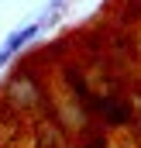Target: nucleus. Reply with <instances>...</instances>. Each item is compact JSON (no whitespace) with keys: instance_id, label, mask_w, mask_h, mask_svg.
I'll use <instances>...</instances> for the list:
<instances>
[{"instance_id":"nucleus-1","label":"nucleus","mask_w":141,"mask_h":148,"mask_svg":"<svg viewBox=\"0 0 141 148\" xmlns=\"http://www.w3.org/2000/svg\"><path fill=\"white\" fill-rule=\"evenodd\" d=\"M41 24H45V21H35V24H28V28H17L14 35L3 41V48H0V69L10 62V55H17V52H21V48H24V45H28L38 31H41Z\"/></svg>"},{"instance_id":"nucleus-2","label":"nucleus","mask_w":141,"mask_h":148,"mask_svg":"<svg viewBox=\"0 0 141 148\" xmlns=\"http://www.w3.org/2000/svg\"><path fill=\"white\" fill-rule=\"evenodd\" d=\"M38 141H41V148H66V138H62L59 127H52V124H41V127H38Z\"/></svg>"},{"instance_id":"nucleus-3","label":"nucleus","mask_w":141,"mask_h":148,"mask_svg":"<svg viewBox=\"0 0 141 148\" xmlns=\"http://www.w3.org/2000/svg\"><path fill=\"white\" fill-rule=\"evenodd\" d=\"M138 114H141V103H138ZM138 131H141V124H138Z\"/></svg>"}]
</instances>
